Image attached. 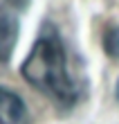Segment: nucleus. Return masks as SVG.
<instances>
[{
	"instance_id": "obj_1",
	"label": "nucleus",
	"mask_w": 119,
	"mask_h": 124,
	"mask_svg": "<svg viewBox=\"0 0 119 124\" xmlns=\"http://www.w3.org/2000/svg\"><path fill=\"white\" fill-rule=\"evenodd\" d=\"M20 72L34 88L49 95L58 104L70 106L77 99V86L68 70L63 41L52 27L43 30V34L36 39Z\"/></svg>"
},
{
	"instance_id": "obj_4",
	"label": "nucleus",
	"mask_w": 119,
	"mask_h": 124,
	"mask_svg": "<svg viewBox=\"0 0 119 124\" xmlns=\"http://www.w3.org/2000/svg\"><path fill=\"white\" fill-rule=\"evenodd\" d=\"M103 47H106V52L110 56L119 59V25L110 27L106 32V36H103Z\"/></svg>"
},
{
	"instance_id": "obj_5",
	"label": "nucleus",
	"mask_w": 119,
	"mask_h": 124,
	"mask_svg": "<svg viewBox=\"0 0 119 124\" xmlns=\"http://www.w3.org/2000/svg\"><path fill=\"white\" fill-rule=\"evenodd\" d=\"M117 99H119V84H117Z\"/></svg>"
},
{
	"instance_id": "obj_3",
	"label": "nucleus",
	"mask_w": 119,
	"mask_h": 124,
	"mask_svg": "<svg viewBox=\"0 0 119 124\" xmlns=\"http://www.w3.org/2000/svg\"><path fill=\"white\" fill-rule=\"evenodd\" d=\"M0 124H27L25 101L2 86H0Z\"/></svg>"
},
{
	"instance_id": "obj_2",
	"label": "nucleus",
	"mask_w": 119,
	"mask_h": 124,
	"mask_svg": "<svg viewBox=\"0 0 119 124\" xmlns=\"http://www.w3.org/2000/svg\"><path fill=\"white\" fill-rule=\"evenodd\" d=\"M14 7H18L14 0L9 5H0V61H7L11 56L18 41V16Z\"/></svg>"
}]
</instances>
